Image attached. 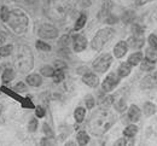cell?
<instances>
[{
    "label": "cell",
    "mask_w": 157,
    "mask_h": 146,
    "mask_svg": "<svg viewBox=\"0 0 157 146\" xmlns=\"http://www.w3.org/2000/svg\"><path fill=\"white\" fill-rule=\"evenodd\" d=\"M116 121V116L113 111L106 107L98 109L94 111L88 121V128L94 135H103L106 133Z\"/></svg>",
    "instance_id": "6da1fadb"
},
{
    "label": "cell",
    "mask_w": 157,
    "mask_h": 146,
    "mask_svg": "<svg viewBox=\"0 0 157 146\" xmlns=\"http://www.w3.org/2000/svg\"><path fill=\"white\" fill-rule=\"evenodd\" d=\"M15 64H16V68L23 74H27L33 69L34 58H33V53L28 46L22 45L18 47L17 53H16Z\"/></svg>",
    "instance_id": "7a4b0ae2"
},
{
    "label": "cell",
    "mask_w": 157,
    "mask_h": 146,
    "mask_svg": "<svg viewBox=\"0 0 157 146\" xmlns=\"http://www.w3.org/2000/svg\"><path fill=\"white\" fill-rule=\"evenodd\" d=\"M28 16L20 9H15L12 11H10L9 18H7V24L10 25V28L16 33V34H23L27 32L28 29Z\"/></svg>",
    "instance_id": "3957f363"
},
{
    "label": "cell",
    "mask_w": 157,
    "mask_h": 146,
    "mask_svg": "<svg viewBox=\"0 0 157 146\" xmlns=\"http://www.w3.org/2000/svg\"><path fill=\"white\" fill-rule=\"evenodd\" d=\"M114 33H115V32H114V29H111V28L100 29L98 33L96 34V36L93 38L92 42H91L92 48L96 50V51H100V50L105 46L106 42L110 41V40L113 39Z\"/></svg>",
    "instance_id": "277c9868"
},
{
    "label": "cell",
    "mask_w": 157,
    "mask_h": 146,
    "mask_svg": "<svg viewBox=\"0 0 157 146\" xmlns=\"http://www.w3.org/2000/svg\"><path fill=\"white\" fill-rule=\"evenodd\" d=\"M69 10V5L67 6L63 2H52L50 5V10H48V15L50 17H52L53 20H62L67 16V12Z\"/></svg>",
    "instance_id": "5b68a950"
},
{
    "label": "cell",
    "mask_w": 157,
    "mask_h": 146,
    "mask_svg": "<svg viewBox=\"0 0 157 146\" xmlns=\"http://www.w3.org/2000/svg\"><path fill=\"white\" fill-rule=\"evenodd\" d=\"M113 63V57L109 53H103L93 62V69L98 73H105Z\"/></svg>",
    "instance_id": "8992f818"
},
{
    "label": "cell",
    "mask_w": 157,
    "mask_h": 146,
    "mask_svg": "<svg viewBox=\"0 0 157 146\" xmlns=\"http://www.w3.org/2000/svg\"><path fill=\"white\" fill-rule=\"evenodd\" d=\"M38 34L42 39H55L58 36V29L50 24H42L39 28Z\"/></svg>",
    "instance_id": "52a82bcc"
},
{
    "label": "cell",
    "mask_w": 157,
    "mask_h": 146,
    "mask_svg": "<svg viewBox=\"0 0 157 146\" xmlns=\"http://www.w3.org/2000/svg\"><path fill=\"white\" fill-rule=\"evenodd\" d=\"M118 82H120V76L116 75L115 73H110V74L104 79V81H103V84H101L103 91H104V92H111V91L118 84Z\"/></svg>",
    "instance_id": "ba28073f"
},
{
    "label": "cell",
    "mask_w": 157,
    "mask_h": 146,
    "mask_svg": "<svg viewBox=\"0 0 157 146\" xmlns=\"http://www.w3.org/2000/svg\"><path fill=\"white\" fill-rule=\"evenodd\" d=\"M73 43H74V51L75 52H82L87 46V39L82 35H75Z\"/></svg>",
    "instance_id": "9c48e42d"
},
{
    "label": "cell",
    "mask_w": 157,
    "mask_h": 146,
    "mask_svg": "<svg viewBox=\"0 0 157 146\" xmlns=\"http://www.w3.org/2000/svg\"><path fill=\"white\" fill-rule=\"evenodd\" d=\"M82 81L83 84H86L90 87H97L99 84V79L97 75H94L93 73H86L82 76Z\"/></svg>",
    "instance_id": "30bf717a"
},
{
    "label": "cell",
    "mask_w": 157,
    "mask_h": 146,
    "mask_svg": "<svg viewBox=\"0 0 157 146\" xmlns=\"http://www.w3.org/2000/svg\"><path fill=\"white\" fill-rule=\"evenodd\" d=\"M127 50H128V46H127V42L124 41H120L115 46L114 48V54L116 58H122L126 53H127Z\"/></svg>",
    "instance_id": "8fae6325"
},
{
    "label": "cell",
    "mask_w": 157,
    "mask_h": 146,
    "mask_svg": "<svg viewBox=\"0 0 157 146\" xmlns=\"http://www.w3.org/2000/svg\"><path fill=\"white\" fill-rule=\"evenodd\" d=\"M127 46L131 48H141L144 46V39L134 35L127 40Z\"/></svg>",
    "instance_id": "7c38bea8"
},
{
    "label": "cell",
    "mask_w": 157,
    "mask_h": 146,
    "mask_svg": "<svg viewBox=\"0 0 157 146\" xmlns=\"http://www.w3.org/2000/svg\"><path fill=\"white\" fill-rule=\"evenodd\" d=\"M140 115H141L140 109L138 107L137 105H132V106L129 107V111H128V118H129L132 122H137V121H139Z\"/></svg>",
    "instance_id": "4fadbf2b"
},
{
    "label": "cell",
    "mask_w": 157,
    "mask_h": 146,
    "mask_svg": "<svg viewBox=\"0 0 157 146\" xmlns=\"http://www.w3.org/2000/svg\"><path fill=\"white\" fill-rule=\"evenodd\" d=\"M131 64L127 62V63H122L121 65H120V68H118V76L120 77H126V76H128L129 75V73H131Z\"/></svg>",
    "instance_id": "5bb4252c"
},
{
    "label": "cell",
    "mask_w": 157,
    "mask_h": 146,
    "mask_svg": "<svg viewBox=\"0 0 157 146\" xmlns=\"http://www.w3.org/2000/svg\"><path fill=\"white\" fill-rule=\"evenodd\" d=\"M27 82L30 86H33V87H39L41 82H42V79L38 74H32V75L27 76Z\"/></svg>",
    "instance_id": "9a60e30c"
},
{
    "label": "cell",
    "mask_w": 157,
    "mask_h": 146,
    "mask_svg": "<svg viewBox=\"0 0 157 146\" xmlns=\"http://www.w3.org/2000/svg\"><path fill=\"white\" fill-rule=\"evenodd\" d=\"M145 59H147V61H150V62H152V63H156L157 62L156 50L152 48V47L146 48V51H145Z\"/></svg>",
    "instance_id": "2e32d148"
},
{
    "label": "cell",
    "mask_w": 157,
    "mask_h": 146,
    "mask_svg": "<svg viewBox=\"0 0 157 146\" xmlns=\"http://www.w3.org/2000/svg\"><path fill=\"white\" fill-rule=\"evenodd\" d=\"M13 79H15V71H13L12 69H6V70L2 73V75H1V80H2V82H5V84L12 81Z\"/></svg>",
    "instance_id": "e0dca14e"
},
{
    "label": "cell",
    "mask_w": 157,
    "mask_h": 146,
    "mask_svg": "<svg viewBox=\"0 0 157 146\" xmlns=\"http://www.w3.org/2000/svg\"><path fill=\"white\" fill-rule=\"evenodd\" d=\"M138 132V128L137 125H129L126 127V129L123 130V134H124V137L126 138H133L136 134H137Z\"/></svg>",
    "instance_id": "ac0fdd59"
},
{
    "label": "cell",
    "mask_w": 157,
    "mask_h": 146,
    "mask_svg": "<svg viewBox=\"0 0 157 146\" xmlns=\"http://www.w3.org/2000/svg\"><path fill=\"white\" fill-rule=\"evenodd\" d=\"M141 59H143V53L141 52H136V53H133V54L129 56L128 63L131 65H137V64H139V63L141 62Z\"/></svg>",
    "instance_id": "d6986e66"
},
{
    "label": "cell",
    "mask_w": 157,
    "mask_h": 146,
    "mask_svg": "<svg viewBox=\"0 0 157 146\" xmlns=\"http://www.w3.org/2000/svg\"><path fill=\"white\" fill-rule=\"evenodd\" d=\"M76 139H78V143L80 144V145H87L88 141H90V137H88V134H87L86 132H83V130L78 132Z\"/></svg>",
    "instance_id": "ffe728a7"
},
{
    "label": "cell",
    "mask_w": 157,
    "mask_h": 146,
    "mask_svg": "<svg viewBox=\"0 0 157 146\" xmlns=\"http://www.w3.org/2000/svg\"><path fill=\"white\" fill-rule=\"evenodd\" d=\"M85 115H86V110L83 107H76V110L74 112V117H75V120H76L78 123H81L83 121Z\"/></svg>",
    "instance_id": "44dd1931"
},
{
    "label": "cell",
    "mask_w": 157,
    "mask_h": 146,
    "mask_svg": "<svg viewBox=\"0 0 157 146\" xmlns=\"http://www.w3.org/2000/svg\"><path fill=\"white\" fill-rule=\"evenodd\" d=\"M155 111H156V107L151 102H146L144 104V114H145V116H151V115L155 114Z\"/></svg>",
    "instance_id": "7402d4cb"
},
{
    "label": "cell",
    "mask_w": 157,
    "mask_h": 146,
    "mask_svg": "<svg viewBox=\"0 0 157 146\" xmlns=\"http://www.w3.org/2000/svg\"><path fill=\"white\" fill-rule=\"evenodd\" d=\"M140 69L144 71H151L155 69V63L150 62L147 59H144L143 62L140 63Z\"/></svg>",
    "instance_id": "603a6c76"
},
{
    "label": "cell",
    "mask_w": 157,
    "mask_h": 146,
    "mask_svg": "<svg viewBox=\"0 0 157 146\" xmlns=\"http://www.w3.org/2000/svg\"><path fill=\"white\" fill-rule=\"evenodd\" d=\"M154 84H155V80H154V77H151V76H146L144 80H143V82H141V88L144 89H147V88H152L154 87Z\"/></svg>",
    "instance_id": "cb8c5ba5"
},
{
    "label": "cell",
    "mask_w": 157,
    "mask_h": 146,
    "mask_svg": "<svg viewBox=\"0 0 157 146\" xmlns=\"http://www.w3.org/2000/svg\"><path fill=\"white\" fill-rule=\"evenodd\" d=\"M86 21H87V15L86 13H81L80 15V17L78 18V21H76V23H75V30H80L83 25H85V23H86Z\"/></svg>",
    "instance_id": "d4e9b609"
},
{
    "label": "cell",
    "mask_w": 157,
    "mask_h": 146,
    "mask_svg": "<svg viewBox=\"0 0 157 146\" xmlns=\"http://www.w3.org/2000/svg\"><path fill=\"white\" fill-rule=\"evenodd\" d=\"M40 73H41V75H42V76L51 77V76H53V74H55V69H53L52 66L46 65V66H42V68H41Z\"/></svg>",
    "instance_id": "484cf974"
},
{
    "label": "cell",
    "mask_w": 157,
    "mask_h": 146,
    "mask_svg": "<svg viewBox=\"0 0 157 146\" xmlns=\"http://www.w3.org/2000/svg\"><path fill=\"white\" fill-rule=\"evenodd\" d=\"M1 91H2V92H5L7 95H10V97H12V98L17 99V100H18V102H21V103H22V102H23V99H24V98H22L21 95L16 94L15 92H12L11 89H9V88H6V87H1Z\"/></svg>",
    "instance_id": "4316f807"
},
{
    "label": "cell",
    "mask_w": 157,
    "mask_h": 146,
    "mask_svg": "<svg viewBox=\"0 0 157 146\" xmlns=\"http://www.w3.org/2000/svg\"><path fill=\"white\" fill-rule=\"evenodd\" d=\"M12 50H13V46H12V45L1 46V47H0V56L6 57V56H9V54L12 52Z\"/></svg>",
    "instance_id": "83f0119b"
},
{
    "label": "cell",
    "mask_w": 157,
    "mask_h": 146,
    "mask_svg": "<svg viewBox=\"0 0 157 146\" xmlns=\"http://www.w3.org/2000/svg\"><path fill=\"white\" fill-rule=\"evenodd\" d=\"M64 71L63 70H56L55 71V74H53V80H55V82L56 84H59V82H62L63 80H64Z\"/></svg>",
    "instance_id": "f1b7e54d"
},
{
    "label": "cell",
    "mask_w": 157,
    "mask_h": 146,
    "mask_svg": "<svg viewBox=\"0 0 157 146\" xmlns=\"http://www.w3.org/2000/svg\"><path fill=\"white\" fill-rule=\"evenodd\" d=\"M35 46H36V48L40 50V51H45V52L51 51V46H50L48 43H46V42H44V41H36Z\"/></svg>",
    "instance_id": "f546056e"
},
{
    "label": "cell",
    "mask_w": 157,
    "mask_h": 146,
    "mask_svg": "<svg viewBox=\"0 0 157 146\" xmlns=\"http://www.w3.org/2000/svg\"><path fill=\"white\" fill-rule=\"evenodd\" d=\"M115 107L117 111H124L126 107H127V104H126V100L124 99H120L115 103Z\"/></svg>",
    "instance_id": "4dcf8cb0"
},
{
    "label": "cell",
    "mask_w": 157,
    "mask_h": 146,
    "mask_svg": "<svg viewBox=\"0 0 157 146\" xmlns=\"http://www.w3.org/2000/svg\"><path fill=\"white\" fill-rule=\"evenodd\" d=\"M115 145H117V146L133 145V141H132V139H126V138H122V139H118L117 141L115 143Z\"/></svg>",
    "instance_id": "1f68e13d"
},
{
    "label": "cell",
    "mask_w": 157,
    "mask_h": 146,
    "mask_svg": "<svg viewBox=\"0 0 157 146\" xmlns=\"http://www.w3.org/2000/svg\"><path fill=\"white\" fill-rule=\"evenodd\" d=\"M69 42H70V36H69V35H64V36H62V38H60V40H59V45H60V47L67 48V47H68V45H69Z\"/></svg>",
    "instance_id": "d6a6232c"
},
{
    "label": "cell",
    "mask_w": 157,
    "mask_h": 146,
    "mask_svg": "<svg viewBox=\"0 0 157 146\" xmlns=\"http://www.w3.org/2000/svg\"><path fill=\"white\" fill-rule=\"evenodd\" d=\"M132 32H133V34H134L136 36H139V35H141V34H143L144 28H143V27H140L139 24H133V25H132Z\"/></svg>",
    "instance_id": "836d02e7"
},
{
    "label": "cell",
    "mask_w": 157,
    "mask_h": 146,
    "mask_svg": "<svg viewBox=\"0 0 157 146\" xmlns=\"http://www.w3.org/2000/svg\"><path fill=\"white\" fill-rule=\"evenodd\" d=\"M9 15H10V11L6 6H2L1 9V13H0V17L4 22H7V18H9Z\"/></svg>",
    "instance_id": "e575fe53"
},
{
    "label": "cell",
    "mask_w": 157,
    "mask_h": 146,
    "mask_svg": "<svg viewBox=\"0 0 157 146\" xmlns=\"http://www.w3.org/2000/svg\"><path fill=\"white\" fill-rule=\"evenodd\" d=\"M147 41H149V43H150V46L157 51V36L156 35H155V34H151V35L149 36Z\"/></svg>",
    "instance_id": "d590c367"
},
{
    "label": "cell",
    "mask_w": 157,
    "mask_h": 146,
    "mask_svg": "<svg viewBox=\"0 0 157 146\" xmlns=\"http://www.w3.org/2000/svg\"><path fill=\"white\" fill-rule=\"evenodd\" d=\"M133 18H134V12L133 11H127L124 13V16H123V22L124 23H129V22H132Z\"/></svg>",
    "instance_id": "8d00e7d4"
},
{
    "label": "cell",
    "mask_w": 157,
    "mask_h": 146,
    "mask_svg": "<svg viewBox=\"0 0 157 146\" xmlns=\"http://www.w3.org/2000/svg\"><path fill=\"white\" fill-rule=\"evenodd\" d=\"M85 100H86L85 103H86L87 109H92V107L94 106V99H93V97H92V95H90V94H88V95L86 97V99H85Z\"/></svg>",
    "instance_id": "74e56055"
},
{
    "label": "cell",
    "mask_w": 157,
    "mask_h": 146,
    "mask_svg": "<svg viewBox=\"0 0 157 146\" xmlns=\"http://www.w3.org/2000/svg\"><path fill=\"white\" fill-rule=\"evenodd\" d=\"M22 106H23V107H27V109H34V104L30 102L29 98H24V99H23Z\"/></svg>",
    "instance_id": "f35d334b"
},
{
    "label": "cell",
    "mask_w": 157,
    "mask_h": 146,
    "mask_svg": "<svg viewBox=\"0 0 157 146\" xmlns=\"http://www.w3.org/2000/svg\"><path fill=\"white\" fill-rule=\"evenodd\" d=\"M55 68L56 70H65L67 69V64L62 61H56L55 62Z\"/></svg>",
    "instance_id": "ab89813d"
},
{
    "label": "cell",
    "mask_w": 157,
    "mask_h": 146,
    "mask_svg": "<svg viewBox=\"0 0 157 146\" xmlns=\"http://www.w3.org/2000/svg\"><path fill=\"white\" fill-rule=\"evenodd\" d=\"M113 102H114V97H113V95H108V97H105V98L103 99V102H101V103H103L104 106H106V107H108L109 105L113 104Z\"/></svg>",
    "instance_id": "60d3db41"
},
{
    "label": "cell",
    "mask_w": 157,
    "mask_h": 146,
    "mask_svg": "<svg viewBox=\"0 0 157 146\" xmlns=\"http://www.w3.org/2000/svg\"><path fill=\"white\" fill-rule=\"evenodd\" d=\"M38 128V121L35 118H32L29 122V132H35Z\"/></svg>",
    "instance_id": "b9f144b4"
},
{
    "label": "cell",
    "mask_w": 157,
    "mask_h": 146,
    "mask_svg": "<svg viewBox=\"0 0 157 146\" xmlns=\"http://www.w3.org/2000/svg\"><path fill=\"white\" fill-rule=\"evenodd\" d=\"M15 91L18 92V93H21V92H25V91H27V86L23 84V82H20V84H17L16 86H15Z\"/></svg>",
    "instance_id": "7bdbcfd3"
},
{
    "label": "cell",
    "mask_w": 157,
    "mask_h": 146,
    "mask_svg": "<svg viewBox=\"0 0 157 146\" xmlns=\"http://www.w3.org/2000/svg\"><path fill=\"white\" fill-rule=\"evenodd\" d=\"M44 132H45V134L47 135V137H50V138H53V132L51 130V128L48 127V125H44Z\"/></svg>",
    "instance_id": "ee69618b"
},
{
    "label": "cell",
    "mask_w": 157,
    "mask_h": 146,
    "mask_svg": "<svg viewBox=\"0 0 157 146\" xmlns=\"http://www.w3.org/2000/svg\"><path fill=\"white\" fill-rule=\"evenodd\" d=\"M36 116L38 117H44L45 116V110H44V107H41V106H38L36 107Z\"/></svg>",
    "instance_id": "f6af8a7d"
},
{
    "label": "cell",
    "mask_w": 157,
    "mask_h": 146,
    "mask_svg": "<svg viewBox=\"0 0 157 146\" xmlns=\"http://www.w3.org/2000/svg\"><path fill=\"white\" fill-rule=\"evenodd\" d=\"M150 1H154V0H136V4L137 5H144V4L150 2Z\"/></svg>",
    "instance_id": "bcb514c9"
},
{
    "label": "cell",
    "mask_w": 157,
    "mask_h": 146,
    "mask_svg": "<svg viewBox=\"0 0 157 146\" xmlns=\"http://www.w3.org/2000/svg\"><path fill=\"white\" fill-rule=\"evenodd\" d=\"M41 145H51V141L48 139H42L41 140Z\"/></svg>",
    "instance_id": "7dc6e473"
},
{
    "label": "cell",
    "mask_w": 157,
    "mask_h": 146,
    "mask_svg": "<svg viewBox=\"0 0 157 146\" xmlns=\"http://www.w3.org/2000/svg\"><path fill=\"white\" fill-rule=\"evenodd\" d=\"M4 41H5V36H4L2 34H0V45L4 43Z\"/></svg>",
    "instance_id": "c3c4849f"
},
{
    "label": "cell",
    "mask_w": 157,
    "mask_h": 146,
    "mask_svg": "<svg viewBox=\"0 0 157 146\" xmlns=\"http://www.w3.org/2000/svg\"><path fill=\"white\" fill-rule=\"evenodd\" d=\"M152 77H154V80H155V82L157 84V71L155 73V74H154V76H152Z\"/></svg>",
    "instance_id": "681fc988"
}]
</instances>
